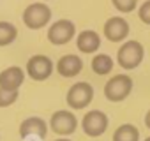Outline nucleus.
Returning a JSON list of instances; mask_svg holds the SVG:
<instances>
[{
    "instance_id": "nucleus-1",
    "label": "nucleus",
    "mask_w": 150,
    "mask_h": 141,
    "mask_svg": "<svg viewBox=\"0 0 150 141\" xmlns=\"http://www.w3.org/2000/svg\"><path fill=\"white\" fill-rule=\"evenodd\" d=\"M143 56H145V48L139 41H125L117 53V62L122 69L132 70L143 62Z\"/></svg>"
},
{
    "instance_id": "nucleus-2",
    "label": "nucleus",
    "mask_w": 150,
    "mask_h": 141,
    "mask_svg": "<svg viewBox=\"0 0 150 141\" xmlns=\"http://www.w3.org/2000/svg\"><path fill=\"white\" fill-rule=\"evenodd\" d=\"M132 92V80L127 74H117L110 78L104 87V97L111 102H122Z\"/></svg>"
},
{
    "instance_id": "nucleus-3",
    "label": "nucleus",
    "mask_w": 150,
    "mask_h": 141,
    "mask_svg": "<svg viewBox=\"0 0 150 141\" xmlns=\"http://www.w3.org/2000/svg\"><path fill=\"white\" fill-rule=\"evenodd\" d=\"M94 99V88L90 83L87 81H78V83H74L69 92H67V106L72 108V109H85Z\"/></svg>"
},
{
    "instance_id": "nucleus-4",
    "label": "nucleus",
    "mask_w": 150,
    "mask_h": 141,
    "mask_svg": "<svg viewBox=\"0 0 150 141\" xmlns=\"http://www.w3.org/2000/svg\"><path fill=\"white\" fill-rule=\"evenodd\" d=\"M50 20H51V9L42 2L30 4L23 11V23L32 30H39V28L46 27L50 23Z\"/></svg>"
},
{
    "instance_id": "nucleus-5",
    "label": "nucleus",
    "mask_w": 150,
    "mask_h": 141,
    "mask_svg": "<svg viewBox=\"0 0 150 141\" xmlns=\"http://www.w3.org/2000/svg\"><path fill=\"white\" fill-rule=\"evenodd\" d=\"M110 125V120H108V115L101 109H92L88 113H85L83 120H81V129L87 136L90 137H99L106 132Z\"/></svg>"
},
{
    "instance_id": "nucleus-6",
    "label": "nucleus",
    "mask_w": 150,
    "mask_h": 141,
    "mask_svg": "<svg viewBox=\"0 0 150 141\" xmlns=\"http://www.w3.org/2000/svg\"><path fill=\"white\" fill-rule=\"evenodd\" d=\"M50 129L58 136H71L78 129V118L74 116L72 111L58 109L50 118Z\"/></svg>"
},
{
    "instance_id": "nucleus-7",
    "label": "nucleus",
    "mask_w": 150,
    "mask_h": 141,
    "mask_svg": "<svg viewBox=\"0 0 150 141\" xmlns=\"http://www.w3.org/2000/svg\"><path fill=\"white\" fill-rule=\"evenodd\" d=\"M48 134V123L41 116H28L20 125V136L23 141H42Z\"/></svg>"
},
{
    "instance_id": "nucleus-8",
    "label": "nucleus",
    "mask_w": 150,
    "mask_h": 141,
    "mask_svg": "<svg viewBox=\"0 0 150 141\" xmlns=\"http://www.w3.org/2000/svg\"><path fill=\"white\" fill-rule=\"evenodd\" d=\"M76 35V27L71 20H58L55 23H51L50 30H48V41L55 46H62L67 44L69 41L74 39Z\"/></svg>"
},
{
    "instance_id": "nucleus-9",
    "label": "nucleus",
    "mask_w": 150,
    "mask_h": 141,
    "mask_svg": "<svg viewBox=\"0 0 150 141\" xmlns=\"http://www.w3.org/2000/svg\"><path fill=\"white\" fill-rule=\"evenodd\" d=\"M53 73V62L46 55H34L27 62V74L34 81H44Z\"/></svg>"
},
{
    "instance_id": "nucleus-10",
    "label": "nucleus",
    "mask_w": 150,
    "mask_h": 141,
    "mask_svg": "<svg viewBox=\"0 0 150 141\" xmlns=\"http://www.w3.org/2000/svg\"><path fill=\"white\" fill-rule=\"evenodd\" d=\"M104 35L111 42L125 41L129 35V23L120 16H113L104 23Z\"/></svg>"
},
{
    "instance_id": "nucleus-11",
    "label": "nucleus",
    "mask_w": 150,
    "mask_h": 141,
    "mask_svg": "<svg viewBox=\"0 0 150 141\" xmlns=\"http://www.w3.org/2000/svg\"><path fill=\"white\" fill-rule=\"evenodd\" d=\"M25 81V70L18 65L7 67L0 73V88L6 90H20Z\"/></svg>"
},
{
    "instance_id": "nucleus-12",
    "label": "nucleus",
    "mask_w": 150,
    "mask_h": 141,
    "mask_svg": "<svg viewBox=\"0 0 150 141\" xmlns=\"http://www.w3.org/2000/svg\"><path fill=\"white\" fill-rule=\"evenodd\" d=\"M83 69V60L78 55H64L57 62V73L62 78H74L81 73Z\"/></svg>"
},
{
    "instance_id": "nucleus-13",
    "label": "nucleus",
    "mask_w": 150,
    "mask_h": 141,
    "mask_svg": "<svg viewBox=\"0 0 150 141\" xmlns=\"http://www.w3.org/2000/svg\"><path fill=\"white\" fill-rule=\"evenodd\" d=\"M76 46L81 53H87V55H92L99 49L101 46V37L97 32L94 30H83L78 34V39H76Z\"/></svg>"
},
{
    "instance_id": "nucleus-14",
    "label": "nucleus",
    "mask_w": 150,
    "mask_h": 141,
    "mask_svg": "<svg viewBox=\"0 0 150 141\" xmlns=\"http://www.w3.org/2000/svg\"><path fill=\"white\" fill-rule=\"evenodd\" d=\"M113 69V58L106 53H97L94 58H92V70L99 76H106L111 73Z\"/></svg>"
},
{
    "instance_id": "nucleus-15",
    "label": "nucleus",
    "mask_w": 150,
    "mask_h": 141,
    "mask_svg": "<svg viewBox=\"0 0 150 141\" xmlns=\"http://www.w3.org/2000/svg\"><path fill=\"white\" fill-rule=\"evenodd\" d=\"M113 141H139V130L132 123H124L113 132Z\"/></svg>"
},
{
    "instance_id": "nucleus-16",
    "label": "nucleus",
    "mask_w": 150,
    "mask_h": 141,
    "mask_svg": "<svg viewBox=\"0 0 150 141\" xmlns=\"http://www.w3.org/2000/svg\"><path fill=\"white\" fill-rule=\"evenodd\" d=\"M18 28L9 21H0V46H9L16 41Z\"/></svg>"
},
{
    "instance_id": "nucleus-17",
    "label": "nucleus",
    "mask_w": 150,
    "mask_h": 141,
    "mask_svg": "<svg viewBox=\"0 0 150 141\" xmlns=\"http://www.w3.org/2000/svg\"><path fill=\"white\" fill-rule=\"evenodd\" d=\"M18 101V90H6L0 88V108L13 106Z\"/></svg>"
},
{
    "instance_id": "nucleus-18",
    "label": "nucleus",
    "mask_w": 150,
    "mask_h": 141,
    "mask_svg": "<svg viewBox=\"0 0 150 141\" xmlns=\"http://www.w3.org/2000/svg\"><path fill=\"white\" fill-rule=\"evenodd\" d=\"M111 4L120 13H132L136 7V0H111Z\"/></svg>"
},
{
    "instance_id": "nucleus-19",
    "label": "nucleus",
    "mask_w": 150,
    "mask_h": 141,
    "mask_svg": "<svg viewBox=\"0 0 150 141\" xmlns=\"http://www.w3.org/2000/svg\"><path fill=\"white\" fill-rule=\"evenodd\" d=\"M138 16L143 23L150 25V0H146V2H143L138 9Z\"/></svg>"
},
{
    "instance_id": "nucleus-20",
    "label": "nucleus",
    "mask_w": 150,
    "mask_h": 141,
    "mask_svg": "<svg viewBox=\"0 0 150 141\" xmlns=\"http://www.w3.org/2000/svg\"><path fill=\"white\" fill-rule=\"evenodd\" d=\"M145 125L150 129V109L146 111V115H145Z\"/></svg>"
},
{
    "instance_id": "nucleus-21",
    "label": "nucleus",
    "mask_w": 150,
    "mask_h": 141,
    "mask_svg": "<svg viewBox=\"0 0 150 141\" xmlns=\"http://www.w3.org/2000/svg\"><path fill=\"white\" fill-rule=\"evenodd\" d=\"M55 141H71V139H67V137H65V136H62V137H60V139H55Z\"/></svg>"
},
{
    "instance_id": "nucleus-22",
    "label": "nucleus",
    "mask_w": 150,
    "mask_h": 141,
    "mask_svg": "<svg viewBox=\"0 0 150 141\" xmlns=\"http://www.w3.org/2000/svg\"><path fill=\"white\" fill-rule=\"evenodd\" d=\"M145 141H150V137H146V139H145Z\"/></svg>"
},
{
    "instance_id": "nucleus-23",
    "label": "nucleus",
    "mask_w": 150,
    "mask_h": 141,
    "mask_svg": "<svg viewBox=\"0 0 150 141\" xmlns=\"http://www.w3.org/2000/svg\"><path fill=\"white\" fill-rule=\"evenodd\" d=\"M136 2H138V0H136Z\"/></svg>"
}]
</instances>
